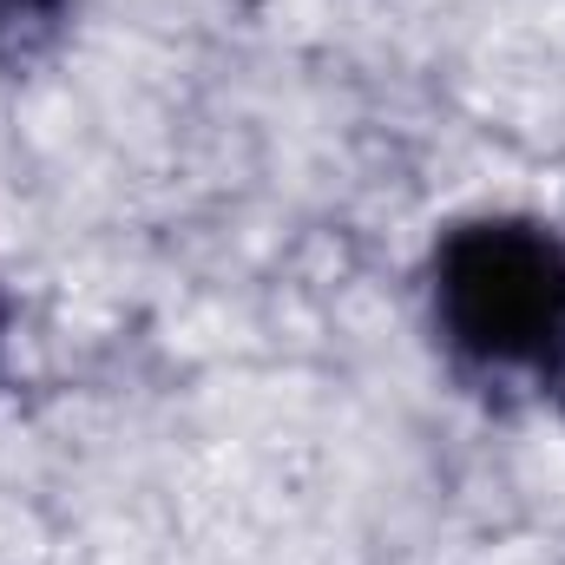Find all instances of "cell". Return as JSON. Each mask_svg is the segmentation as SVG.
<instances>
[{
    "instance_id": "6da1fadb",
    "label": "cell",
    "mask_w": 565,
    "mask_h": 565,
    "mask_svg": "<svg viewBox=\"0 0 565 565\" xmlns=\"http://www.w3.org/2000/svg\"><path fill=\"white\" fill-rule=\"evenodd\" d=\"M434 322L500 375L565 369V237L533 217L454 224L434 250Z\"/></svg>"
}]
</instances>
